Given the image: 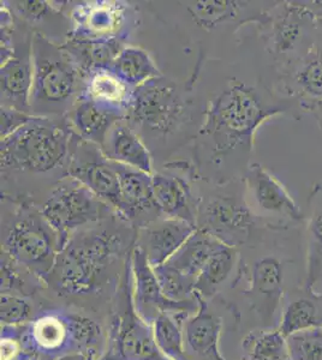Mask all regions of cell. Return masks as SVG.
<instances>
[{
  "instance_id": "6da1fadb",
  "label": "cell",
  "mask_w": 322,
  "mask_h": 360,
  "mask_svg": "<svg viewBox=\"0 0 322 360\" xmlns=\"http://www.w3.org/2000/svg\"><path fill=\"white\" fill-rule=\"evenodd\" d=\"M287 110L286 101L269 91L228 78L204 103V122L192 143V162L201 179L209 184L242 179L259 127Z\"/></svg>"
},
{
  "instance_id": "7a4b0ae2",
  "label": "cell",
  "mask_w": 322,
  "mask_h": 360,
  "mask_svg": "<svg viewBox=\"0 0 322 360\" xmlns=\"http://www.w3.org/2000/svg\"><path fill=\"white\" fill-rule=\"evenodd\" d=\"M78 139L66 118L33 115L1 139V196L40 205L59 181L69 176Z\"/></svg>"
},
{
  "instance_id": "3957f363",
  "label": "cell",
  "mask_w": 322,
  "mask_h": 360,
  "mask_svg": "<svg viewBox=\"0 0 322 360\" xmlns=\"http://www.w3.org/2000/svg\"><path fill=\"white\" fill-rule=\"evenodd\" d=\"M195 86L161 76L134 90L125 122L147 146L154 161L168 162L194 142L204 117Z\"/></svg>"
},
{
  "instance_id": "277c9868",
  "label": "cell",
  "mask_w": 322,
  "mask_h": 360,
  "mask_svg": "<svg viewBox=\"0 0 322 360\" xmlns=\"http://www.w3.org/2000/svg\"><path fill=\"white\" fill-rule=\"evenodd\" d=\"M136 233L118 214L80 229L58 254L46 285L61 295L99 291L117 263L131 254Z\"/></svg>"
},
{
  "instance_id": "5b68a950",
  "label": "cell",
  "mask_w": 322,
  "mask_h": 360,
  "mask_svg": "<svg viewBox=\"0 0 322 360\" xmlns=\"http://www.w3.org/2000/svg\"><path fill=\"white\" fill-rule=\"evenodd\" d=\"M61 239L39 205L1 196V252L47 283Z\"/></svg>"
},
{
  "instance_id": "8992f818",
  "label": "cell",
  "mask_w": 322,
  "mask_h": 360,
  "mask_svg": "<svg viewBox=\"0 0 322 360\" xmlns=\"http://www.w3.org/2000/svg\"><path fill=\"white\" fill-rule=\"evenodd\" d=\"M32 60L30 115L64 118L81 98L85 75L61 45L39 33L33 35Z\"/></svg>"
},
{
  "instance_id": "52a82bcc",
  "label": "cell",
  "mask_w": 322,
  "mask_h": 360,
  "mask_svg": "<svg viewBox=\"0 0 322 360\" xmlns=\"http://www.w3.org/2000/svg\"><path fill=\"white\" fill-rule=\"evenodd\" d=\"M101 335L100 326L86 316L49 310L25 324L22 348L49 360L75 353L98 360L97 349Z\"/></svg>"
},
{
  "instance_id": "ba28073f",
  "label": "cell",
  "mask_w": 322,
  "mask_h": 360,
  "mask_svg": "<svg viewBox=\"0 0 322 360\" xmlns=\"http://www.w3.org/2000/svg\"><path fill=\"white\" fill-rule=\"evenodd\" d=\"M256 220L245 200L242 179L225 184H209L201 180L196 229L225 245L237 248L248 242Z\"/></svg>"
},
{
  "instance_id": "9c48e42d",
  "label": "cell",
  "mask_w": 322,
  "mask_h": 360,
  "mask_svg": "<svg viewBox=\"0 0 322 360\" xmlns=\"http://www.w3.org/2000/svg\"><path fill=\"white\" fill-rule=\"evenodd\" d=\"M98 360H170L160 351L153 327L135 311L130 256L124 266L106 351Z\"/></svg>"
},
{
  "instance_id": "30bf717a",
  "label": "cell",
  "mask_w": 322,
  "mask_h": 360,
  "mask_svg": "<svg viewBox=\"0 0 322 360\" xmlns=\"http://www.w3.org/2000/svg\"><path fill=\"white\" fill-rule=\"evenodd\" d=\"M39 208L57 232L61 249L80 229L117 214L113 207L71 176L59 181L47 193Z\"/></svg>"
},
{
  "instance_id": "8fae6325",
  "label": "cell",
  "mask_w": 322,
  "mask_h": 360,
  "mask_svg": "<svg viewBox=\"0 0 322 360\" xmlns=\"http://www.w3.org/2000/svg\"><path fill=\"white\" fill-rule=\"evenodd\" d=\"M201 180L192 161L177 160L160 165L151 174V186L163 217L183 220L196 227Z\"/></svg>"
},
{
  "instance_id": "7c38bea8",
  "label": "cell",
  "mask_w": 322,
  "mask_h": 360,
  "mask_svg": "<svg viewBox=\"0 0 322 360\" xmlns=\"http://www.w3.org/2000/svg\"><path fill=\"white\" fill-rule=\"evenodd\" d=\"M66 13L73 25L70 37L76 39L100 40L119 37L129 41L139 25L137 8L127 1H81Z\"/></svg>"
},
{
  "instance_id": "4fadbf2b",
  "label": "cell",
  "mask_w": 322,
  "mask_h": 360,
  "mask_svg": "<svg viewBox=\"0 0 322 360\" xmlns=\"http://www.w3.org/2000/svg\"><path fill=\"white\" fill-rule=\"evenodd\" d=\"M132 274V303L135 311L146 322L153 326L155 319L163 314L189 315L199 307L197 297L184 302H175L163 295L153 266L148 262L143 250L134 245L130 255Z\"/></svg>"
},
{
  "instance_id": "5bb4252c",
  "label": "cell",
  "mask_w": 322,
  "mask_h": 360,
  "mask_svg": "<svg viewBox=\"0 0 322 360\" xmlns=\"http://www.w3.org/2000/svg\"><path fill=\"white\" fill-rule=\"evenodd\" d=\"M16 21V51L13 57L0 69L1 107L30 115L29 98L33 83L34 32L17 17Z\"/></svg>"
},
{
  "instance_id": "9a60e30c",
  "label": "cell",
  "mask_w": 322,
  "mask_h": 360,
  "mask_svg": "<svg viewBox=\"0 0 322 360\" xmlns=\"http://www.w3.org/2000/svg\"><path fill=\"white\" fill-rule=\"evenodd\" d=\"M242 181L245 200L257 219L286 217L294 221L302 219L301 209L285 186L262 165H250Z\"/></svg>"
},
{
  "instance_id": "2e32d148",
  "label": "cell",
  "mask_w": 322,
  "mask_h": 360,
  "mask_svg": "<svg viewBox=\"0 0 322 360\" xmlns=\"http://www.w3.org/2000/svg\"><path fill=\"white\" fill-rule=\"evenodd\" d=\"M69 176L78 180L116 210L119 200L118 171L116 162L107 159L99 146L78 139L71 156Z\"/></svg>"
},
{
  "instance_id": "e0dca14e",
  "label": "cell",
  "mask_w": 322,
  "mask_h": 360,
  "mask_svg": "<svg viewBox=\"0 0 322 360\" xmlns=\"http://www.w3.org/2000/svg\"><path fill=\"white\" fill-rule=\"evenodd\" d=\"M119 200L116 212L136 231L163 217L151 186V174L117 164Z\"/></svg>"
},
{
  "instance_id": "ac0fdd59",
  "label": "cell",
  "mask_w": 322,
  "mask_h": 360,
  "mask_svg": "<svg viewBox=\"0 0 322 360\" xmlns=\"http://www.w3.org/2000/svg\"><path fill=\"white\" fill-rule=\"evenodd\" d=\"M195 231L189 222L161 217L137 229L135 245L143 250L149 264L156 268L168 262Z\"/></svg>"
},
{
  "instance_id": "d6986e66",
  "label": "cell",
  "mask_w": 322,
  "mask_h": 360,
  "mask_svg": "<svg viewBox=\"0 0 322 360\" xmlns=\"http://www.w3.org/2000/svg\"><path fill=\"white\" fill-rule=\"evenodd\" d=\"M20 21L34 33L47 37L58 45L68 41L73 25L66 13V5L57 6L54 1H1Z\"/></svg>"
},
{
  "instance_id": "ffe728a7",
  "label": "cell",
  "mask_w": 322,
  "mask_h": 360,
  "mask_svg": "<svg viewBox=\"0 0 322 360\" xmlns=\"http://www.w3.org/2000/svg\"><path fill=\"white\" fill-rule=\"evenodd\" d=\"M199 302V307L195 315L187 319L184 324V342L185 349L192 359L202 360H228L221 356L219 349L221 339V317L214 315L209 309L201 295L195 293Z\"/></svg>"
},
{
  "instance_id": "44dd1931",
  "label": "cell",
  "mask_w": 322,
  "mask_h": 360,
  "mask_svg": "<svg viewBox=\"0 0 322 360\" xmlns=\"http://www.w3.org/2000/svg\"><path fill=\"white\" fill-rule=\"evenodd\" d=\"M64 118L80 139L101 147L114 124L124 120L125 115L89 98H80Z\"/></svg>"
},
{
  "instance_id": "7402d4cb",
  "label": "cell",
  "mask_w": 322,
  "mask_h": 360,
  "mask_svg": "<svg viewBox=\"0 0 322 360\" xmlns=\"http://www.w3.org/2000/svg\"><path fill=\"white\" fill-rule=\"evenodd\" d=\"M101 150L107 159L142 172L154 173V159L140 136L128 125L125 119L114 124L107 134Z\"/></svg>"
},
{
  "instance_id": "603a6c76",
  "label": "cell",
  "mask_w": 322,
  "mask_h": 360,
  "mask_svg": "<svg viewBox=\"0 0 322 360\" xmlns=\"http://www.w3.org/2000/svg\"><path fill=\"white\" fill-rule=\"evenodd\" d=\"M283 285L284 266L277 257L265 256L254 262L248 293L264 317L273 319L282 302Z\"/></svg>"
},
{
  "instance_id": "cb8c5ba5",
  "label": "cell",
  "mask_w": 322,
  "mask_h": 360,
  "mask_svg": "<svg viewBox=\"0 0 322 360\" xmlns=\"http://www.w3.org/2000/svg\"><path fill=\"white\" fill-rule=\"evenodd\" d=\"M221 245L224 244L216 240V238L196 229L195 232L184 243L182 248L168 262L161 266H166L175 274L196 287L197 278L200 276L204 264Z\"/></svg>"
},
{
  "instance_id": "d4e9b609",
  "label": "cell",
  "mask_w": 322,
  "mask_h": 360,
  "mask_svg": "<svg viewBox=\"0 0 322 360\" xmlns=\"http://www.w3.org/2000/svg\"><path fill=\"white\" fill-rule=\"evenodd\" d=\"M127 46L128 40L119 37L100 40L69 37L61 47L73 58L82 74L86 76L93 70L109 69Z\"/></svg>"
},
{
  "instance_id": "484cf974",
  "label": "cell",
  "mask_w": 322,
  "mask_h": 360,
  "mask_svg": "<svg viewBox=\"0 0 322 360\" xmlns=\"http://www.w3.org/2000/svg\"><path fill=\"white\" fill-rule=\"evenodd\" d=\"M134 90L109 69H97L85 76L81 98L122 112L127 117Z\"/></svg>"
},
{
  "instance_id": "4316f807",
  "label": "cell",
  "mask_w": 322,
  "mask_h": 360,
  "mask_svg": "<svg viewBox=\"0 0 322 360\" xmlns=\"http://www.w3.org/2000/svg\"><path fill=\"white\" fill-rule=\"evenodd\" d=\"M109 70L132 89L163 76L147 51L130 45L123 49Z\"/></svg>"
},
{
  "instance_id": "83f0119b",
  "label": "cell",
  "mask_w": 322,
  "mask_h": 360,
  "mask_svg": "<svg viewBox=\"0 0 322 360\" xmlns=\"http://www.w3.org/2000/svg\"><path fill=\"white\" fill-rule=\"evenodd\" d=\"M183 4L192 23L209 33L221 25L240 21L242 10L248 8V3L230 0H196Z\"/></svg>"
},
{
  "instance_id": "f1b7e54d",
  "label": "cell",
  "mask_w": 322,
  "mask_h": 360,
  "mask_svg": "<svg viewBox=\"0 0 322 360\" xmlns=\"http://www.w3.org/2000/svg\"><path fill=\"white\" fill-rule=\"evenodd\" d=\"M303 16L304 15L299 16L298 8L291 5L285 6L284 11L278 13L277 17L266 13L261 25L269 27L268 41L274 53H287L301 40Z\"/></svg>"
},
{
  "instance_id": "f546056e",
  "label": "cell",
  "mask_w": 322,
  "mask_h": 360,
  "mask_svg": "<svg viewBox=\"0 0 322 360\" xmlns=\"http://www.w3.org/2000/svg\"><path fill=\"white\" fill-rule=\"evenodd\" d=\"M314 328H322V303L320 297L309 293V297L295 299L286 305L278 330L287 338Z\"/></svg>"
},
{
  "instance_id": "4dcf8cb0",
  "label": "cell",
  "mask_w": 322,
  "mask_h": 360,
  "mask_svg": "<svg viewBox=\"0 0 322 360\" xmlns=\"http://www.w3.org/2000/svg\"><path fill=\"white\" fill-rule=\"evenodd\" d=\"M238 261L236 248L221 245L204 264L196 283L195 293L202 298L212 297L231 276Z\"/></svg>"
},
{
  "instance_id": "1f68e13d",
  "label": "cell",
  "mask_w": 322,
  "mask_h": 360,
  "mask_svg": "<svg viewBox=\"0 0 322 360\" xmlns=\"http://www.w3.org/2000/svg\"><path fill=\"white\" fill-rule=\"evenodd\" d=\"M155 341L163 356L170 360H194L185 349L180 319L175 314H163L153 323Z\"/></svg>"
},
{
  "instance_id": "d6a6232c",
  "label": "cell",
  "mask_w": 322,
  "mask_h": 360,
  "mask_svg": "<svg viewBox=\"0 0 322 360\" xmlns=\"http://www.w3.org/2000/svg\"><path fill=\"white\" fill-rule=\"evenodd\" d=\"M309 251L306 287L308 293H313V286L318 280L322 266V197L318 198L308 225Z\"/></svg>"
},
{
  "instance_id": "836d02e7",
  "label": "cell",
  "mask_w": 322,
  "mask_h": 360,
  "mask_svg": "<svg viewBox=\"0 0 322 360\" xmlns=\"http://www.w3.org/2000/svg\"><path fill=\"white\" fill-rule=\"evenodd\" d=\"M253 341L249 344L248 360H290L289 347L285 336L279 330L262 332L252 335Z\"/></svg>"
},
{
  "instance_id": "e575fe53",
  "label": "cell",
  "mask_w": 322,
  "mask_h": 360,
  "mask_svg": "<svg viewBox=\"0 0 322 360\" xmlns=\"http://www.w3.org/2000/svg\"><path fill=\"white\" fill-rule=\"evenodd\" d=\"M33 276L37 275L1 252V293L27 297L37 290V283L28 281Z\"/></svg>"
},
{
  "instance_id": "d590c367",
  "label": "cell",
  "mask_w": 322,
  "mask_h": 360,
  "mask_svg": "<svg viewBox=\"0 0 322 360\" xmlns=\"http://www.w3.org/2000/svg\"><path fill=\"white\" fill-rule=\"evenodd\" d=\"M286 341L290 360H322V328L296 333Z\"/></svg>"
},
{
  "instance_id": "8d00e7d4",
  "label": "cell",
  "mask_w": 322,
  "mask_h": 360,
  "mask_svg": "<svg viewBox=\"0 0 322 360\" xmlns=\"http://www.w3.org/2000/svg\"><path fill=\"white\" fill-rule=\"evenodd\" d=\"M296 83L310 98H322V53L308 56L296 72Z\"/></svg>"
},
{
  "instance_id": "74e56055",
  "label": "cell",
  "mask_w": 322,
  "mask_h": 360,
  "mask_svg": "<svg viewBox=\"0 0 322 360\" xmlns=\"http://www.w3.org/2000/svg\"><path fill=\"white\" fill-rule=\"evenodd\" d=\"M33 307L25 297L1 293L0 321L1 326H25L32 321Z\"/></svg>"
},
{
  "instance_id": "f35d334b",
  "label": "cell",
  "mask_w": 322,
  "mask_h": 360,
  "mask_svg": "<svg viewBox=\"0 0 322 360\" xmlns=\"http://www.w3.org/2000/svg\"><path fill=\"white\" fill-rule=\"evenodd\" d=\"M33 115L22 113V112L16 111L13 108H6L1 107V139L11 135L13 132L18 130L20 127H23L28 120L32 119Z\"/></svg>"
},
{
  "instance_id": "ab89813d",
  "label": "cell",
  "mask_w": 322,
  "mask_h": 360,
  "mask_svg": "<svg viewBox=\"0 0 322 360\" xmlns=\"http://www.w3.org/2000/svg\"><path fill=\"white\" fill-rule=\"evenodd\" d=\"M18 360H49V358H45V356H39V354H33V353L25 352V351H22L20 356H18Z\"/></svg>"
},
{
  "instance_id": "60d3db41",
  "label": "cell",
  "mask_w": 322,
  "mask_h": 360,
  "mask_svg": "<svg viewBox=\"0 0 322 360\" xmlns=\"http://www.w3.org/2000/svg\"><path fill=\"white\" fill-rule=\"evenodd\" d=\"M56 360H93L89 356H87V354H83V353H75V354H69V356H61V358H58Z\"/></svg>"
}]
</instances>
